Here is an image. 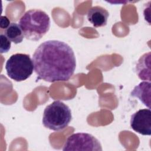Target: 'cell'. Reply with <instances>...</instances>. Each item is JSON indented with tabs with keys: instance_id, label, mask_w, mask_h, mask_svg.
I'll return each mask as SVG.
<instances>
[{
	"instance_id": "cell-6",
	"label": "cell",
	"mask_w": 151,
	"mask_h": 151,
	"mask_svg": "<svg viewBox=\"0 0 151 151\" xmlns=\"http://www.w3.org/2000/svg\"><path fill=\"white\" fill-rule=\"evenodd\" d=\"M130 127L142 135H151V111L149 109L138 110L131 116Z\"/></svg>"
},
{
	"instance_id": "cell-1",
	"label": "cell",
	"mask_w": 151,
	"mask_h": 151,
	"mask_svg": "<svg viewBox=\"0 0 151 151\" xmlns=\"http://www.w3.org/2000/svg\"><path fill=\"white\" fill-rule=\"evenodd\" d=\"M38 79L48 82L65 81L73 75L76 60L71 47L58 40H48L35 50L33 57Z\"/></svg>"
},
{
	"instance_id": "cell-5",
	"label": "cell",
	"mask_w": 151,
	"mask_h": 151,
	"mask_svg": "<svg viewBox=\"0 0 151 151\" xmlns=\"http://www.w3.org/2000/svg\"><path fill=\"white\" fill-rule=\"evenodd\" d=\"M63 150L101 151L99 140L93 135L87 133H74L67 139Z\"/></svg>"
},
{
	"instance_id": "cell-3",
	"label": "cell",
	"mask_w": 151,
	"mask_h": 151,
	"mask_svg": "<svg viewBox=\"0 0 151 151\" xmlns=\"http://www.w3.org/2000/svg\"><path fill=\"white\" fill-rule=\"evenodd\" d=\"M71 119V111L69 107L63 102L56 100L44 109L42 124L47 129L58 131L65 129Z\"/></svg>"
},
{
	"instance_id": "cell-4",
	"label": "cell",
	"mask_w": 151,
	"mask_h": 151,
	"mask_svg": "<svg viewBox=\"0 0 151 151\" xmlns=\"http://www.w3.org/2000/svg\"><path fill=\"white\" fill-rule=\"evenodd\" d=\"M5 70L10 78L19 82L28 78L33 73L34 67L29 55L17 53L8 59Z\"/></svg>"
},
{
	"instance_id": "cell-10",
	"label": "cell",
	"mask_w": 151,
	"mask_h": 151,
	"mask_svg": "<svg viewBox=\"0 0 151 151\" xmlns=\"http://www.w3.org/2000/svg\"><path fill=\"white\" fill-rule=\"evenodd\" d=\"M4 34L10 41L15 44L21 43L24 38V33L19 24L15 22L10 24L9 27L5 29Z\"/></svg>"
},
{
	"instance_id": "cell-12",
	"label": "cell",
	"mask_w": 151,
	"mask_h": 151,
	"mask_svg": "<svg viewBox=\"0 0 151 151\" xmlns=\"http://www.w3.org/2000/svg\"><path fill=\"white\" fill-rule=\"evenodd\" d=\"M10 21L8 18L6 16H1L0 21V27L2 29H6L10 25Z\"/></svg>"
},
{
	"instance_id": "cell-7",
	"label": "cell",
	"mask_w": 151,
	"mask_h": 151,
	"mask_svg": "<svg viewBox=\"0 0 151 151\" xmlns=\"http://www.w3.org/2000/svg\"><path fill=\"white\" fill-rule=\"evenodd\" d=\"M109 12L100 6H95L88 9L87 19L94 27H104L107 24Z\"/></svg>"
},
{
	"instance_id": "cell-11",
	"label": "cell",
	"mask_w": 151,
	"mask_h": 151,
	"mask_svg": "<svg viewBox=\"0 0 151 151\" xmlns=\"http://www.w3.org/2000/svg\"><path fill=\"white\" fill-rule=\"evenodd\" d=\"M0 38H1V46H0V51L1 53H5L9 51V50L11 48V42L9 41V40L6 37V36L1 33L0 35Z\"/></svg>"
},
{
	"instance_id": "cell-2",
	"label": "cell",
	"mask_w": 151,
	"mask_h": 151,
	"mask_svg": "<svg viewBox=\"0 0 151 151\" xmlns=\"http://www.w3.org/2000/svg\"><path fill=\"white\" fill-rule=\"evenodd\" d=\"M19 25L27 40L37 41L49 31L50 18L41 9H30L21 17Z\"/></svg>"
},
{
	"instance_id": "cell-8",
	"label": "cell",
	"mask_w": 151,
	"mask_h": 151,
	"mask_svg": "<svg viewBox=\"0 0 151 151\" xmlns=\"http://www.w3.org/2000/svg\"><path fill=\"white\" fill-rule=\"evenodd\" d=\"M151 84L149 81H142L134 87L130 93V96L137 97L145 106L150 109Z\"/></svg>"
},
{
	"instance_id": "cell-9",
	"label": "cell",
	"mask_w": 151,
	"mask_h": 151,
	"mask_svg": "<svg viewBox=\"0 0 151 151\" xmlns=\"http://www.w3.org/2000/svg\"><path fill=\"white\" fill-rule=\"evenodd\" d=\"M136 70L140 79L150 81V52L141 56L136 64Z\"/></svg>"
}]
</instances>
